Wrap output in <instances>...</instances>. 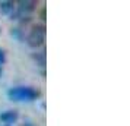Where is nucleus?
Instances as JSON below:
<instances>
[{
    "label": "nucleus",
    "mask_w": 130,
    "mask_h": 126,
    "mask_svg": "<svg viewBox=\"0 0 130 126\" xmlns=\"http://www.w3.org/2000/svg\"><path fill=\"white\" fill-rule=\"evenodd\" d=\"M10 34H12L13 38H16L18 41H24L25 40V34H24V30L21 26H16V28H12L10 30Z\"/></svg>",
    "instance_id": "7"
},
{
    "label": "nucleus",
    "mask_w": 130,
    "mask_h": 126,
    "mask_svg": "<svg viewBox=\"0 0 130 126\" xmlns=\"http://www.w3.org/2000/svg\"><path fill=\"white\" fill-rule=\"evenodd\" d=\"M15 9H16V5L12 0H2L0 2V13L2 15L9 16V15H12L15 12Z\"/></svg>",
    "instance_id": "5"
},
{
    "label": "nucleus",
    "mask_w": 130,
    "mask_h": 126,
    "mask_svg": "<svg viewBox=\"0 0 130 126\" xmlns=\"http://www.w3.org/2000/svg\"><path fill=\"white\" fill-rule=\"evenodd\" d=\"M18 22L21 25H28V24H31V22H32V16H22Z\"/></svg>",
    "instance_id": "10"
},
{
    "label": "nucleus",
    "mask_w": 130,
    "mask_h": 126,
    "mask_svg": "<svg viewBox=\"0 0 130 126\" xmlns=\"http://www.w3.org/2000/svg\"><path fill=\"white\" fill-rule=\"evenodd\" d=\"M2 73H3V69H2V66H0V76H2Z\"/></svg>",
    "instance_id": "13"
},
{
    "label": "nucleus",
    "mask_w": 130,
    "mask_h": 126,
    "mask_svg": "<svg viewBox=\"0 0 130 126\" xmlns=\"http://www.w3.org/2000/svg\"><path fill=\"white\" fill-rule=\"evenodd\" d=\"M32 59L35 60V63L40 67H45V63H47L45 50H42V51H40V53H34V54H32Z\"/></svg>",
    "instance_id": "6"
},
{
    "label": "nucleus",
    "mask_w": 130,
    "mask_h": 126,
    "mask_svg": "<svg viewBox=\"0 0 130 126\" xmlns=\"http://www.w3.org/2000/svg\"><path fill=\"white\" fill-rule=\"evenodd\" d=\"M15 5H16V13L19 15V19H21L22 16H31L32 13L35 12L38 2H34V0H21V2H15Z\"/></svg>",
    "instance_id": "2"
},
{
    "label": "nucleus",
    "mask_w": 130,
    "mask_h": 126,
    "mask_svg": "<svg viewBox=\"0 0 130 126\" xmlns=\"http://www.w3.org/2000/svg\"><path fill=\"white\" fill-rule=\"evenodd\" d=\"M19 119V113L16 110H6L0 113V122L5 123V126H10V123H15Z\"/></svg>",
    "instance_id": "4"
},
{
    "label": "nucleus",
    "mask_w": 130,
    "mask_h": 126,
    "mask_svg": "<svg viewBox=\"0 0 130 126\" xmlns=\"http://www.w3.org/2000/svg\"><path fill=\"white\" fill-rule=\"evenodd\" d=\"M31 31L32 32H37V34H40V35H47V26H45V24H35L32 25V28H31Z\"/></svg>",
    "instance_id": "8"
},
{
    "label": "nucleus",
    "mask_w": 130,
    "mask_h": 126,
    "mask_svg": "<svg viewBox=\"0 0 130 126\" xmlns=\"http://www.w3.org/2000/svg\"><path fill=\"white\" fill-rule=\"evenodd\" d=\"M38 16H40V19H41V24H44L45 21H47V7L42 6L40 10H38Z\"/></svg>",
    "instance_id": "9"
},
{
    "label": "nucleus",
    "mask_w": 130,
    "mask_h": 126,
    "mask_svg": "<svg viewBox=\"0 0 130 126\" xmlns=\"http://www.w3.org/2000/svg\"><path fill=\"white\" fill-rule=\"evenodd\" d=\"M24 126H34V125H32L31 122H25V123H24Z\"/></svg>",
    "instance_id": "12"
},
{
    "label": "nucleus",
    "mask_w": 130,
    "mask_h": 126,
    "mask_svg": "<svg viewBox=\"0 0 130 126\" xmlns=\"http://www.w3.org/2000/svg\"><path fill=\"white\" fill-rule=\"evenodd\" d=\"M26 44L29 46L31 48H40L44 46V41H45V37L44 35H40V34H37V32H32L31 31L29 34H28V37H26Z\"/></svg>",
    "instance_id": "3"
},
{
    "label": "nucleus",
    "mask_w": 130,
    "mask_h": 126,
    "mask_svg": "<svg viewBox=\"0 0 130 126\" xmlns=\"http://www.w3.org/2000/svg\"><path fill=\"white\" fill-rule=\"evenodd\" d=\"M7 97L12 101H35L41 97V92L38 88L34 87H13L7 91Z\"/></svg>",
    "instance_id": "1"
},
{
    "label": "nucleus",
    "mask_w": 130,
    "mask_h": 126,
    "mask_svg": "<svg viewBox=\"0 0 130 126\" xmlns=\"http://www.w3.org/2000/svg\"><path fill=\"white\" fill-rule=\"evenodd\" d=\"M0 34H2V30H0Z\"/></svg>",
    "instance_id": "14"
},
{
    "label": "nucleus",
    "mask_w": 130,
    "mask_h": 126,
    "mask_svg": "<svg viewBox=\"0 0 130 126\" xmlns=\"http://www.w3.org/2000/svg\"><path fill=\"white\" fill-rule=\"evenodd\" d=\"M6 63V53L3 48H0V66H3Z\"/></svg>",
    "instance_id": "11"
}]
</instances>
